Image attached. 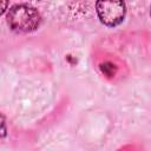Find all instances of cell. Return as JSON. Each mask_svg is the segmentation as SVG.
I'll return each mask as SVG.
<instances>
[{"mask_svg":"<svg viewBox=\"0 0 151 151\" xmlns=\"http://www.w3.org/2000/svg\"><path fill=\"white\" fill-rule=\"evenodd\" d=\"M7 24L18 33H28L35 31L40 25L39 12L29 5H14L7 12Z\"/></svg>","mask_w":151,"mask_h":151,"instance_id":"6da1fadb","label":"cell"},{"mask_svg":"<svg viewBox=\"0 0 151 151\" xmlns=\"http://www.w3.org/2000/svg\"><path fill=\"white\" fill-rule=\"evenodd\" d=\"M96 8L101 24L109 27L119 25L126 13V7L123 1H98Z\"/></svg>","mask_w":151,"mask_h":151,"instance_id":"7a4b0ae2","label":"cell"},{"mask_svg":"<svg viewBox=\"0 0 151 151\" xmlns=\"http://www.w3.org/2000/svg\"><path fill=\"white\" fill-rule=\"evenodd\" d=\"M150 13H151V12H150Z\"/></svg>","mask_w":151,"mask_h":151,"instance_id":"3957f363","label":"cell"}]
</instances>
